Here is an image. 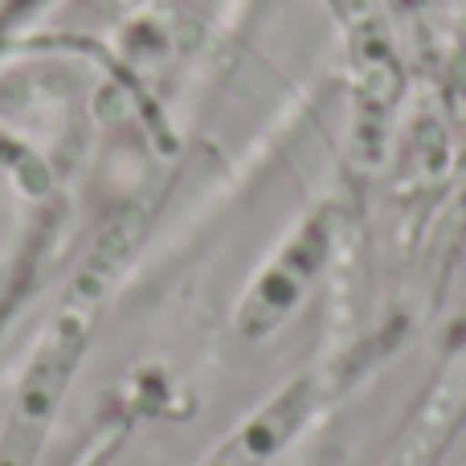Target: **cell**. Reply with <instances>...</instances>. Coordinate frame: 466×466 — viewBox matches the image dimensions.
Instances as JSON below:
<instances>
[{"instance_id":"obj_1","label":"cell","mask_w":466,"mask_h":466,"mask_svg":"<svg viewBox=\"0 0 466 466\" xmlns=\"http://www.w3.org/2000/svg\"><path fill=\"white\" fill-rule=\"evenodd\" d=\"M98 299H103V270L86 266L70 282L57 315L41 328L37 344L29 352V364L21 372V385L13 393L5 421H0V466H37L46 446L49 421L70 389L74 364L90 339Z\"/></svg>"}]
</instances>
